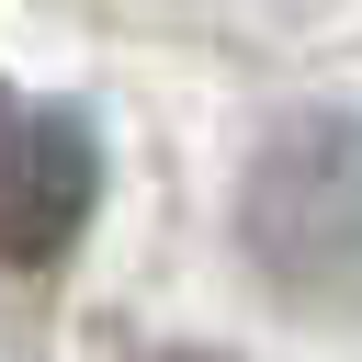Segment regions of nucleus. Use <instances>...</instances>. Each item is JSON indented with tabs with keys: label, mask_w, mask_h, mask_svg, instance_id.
<instances>
[{
	"label": "nucleus",
	"mask_w": 362,
	"mask_h": 362,
	"mask_svg": "<svg viewBox=\"0 0 362 362\" xmlns=\"http://www.w3.org/2000/svg\"><path fill=\"white\" fill-rule=\"evenodd\" d=\"M249 249L294 305L362 294V124L305 113L272 136V158L249 170Z\"/></svg>",
	"instance_id": "nucleus-1"
},
{
	"label": "nucleus",
	"mask_w": 362,
	"mask_h": 362,
	"mask_svg": "<svg viewBox=\"0 0 362 362\" xmlns=\"http://www.w3.org/2000/svg\"><path fill=\"white\" fill-rule=\"evenodd\" d=\"M170 362H204V351H170Z\"/></svg>",
	"instance_id": "nucleus-3"
},
{
	"label": "nucleus",
	"mask_w": 362,
	"mask_h": 362,
	"mask_svg": "<svg viewBox=\"0 0 362 362\" xmlns=\"http://www.w3.org/2000/svg\"><path fill=\"white\" fill-rule=\"evenodd\" d=\"M102 204V136L68 102L0 90V272H57Z\"/></svg>",
	"instance_id": "nucleus-2"
}]
</instances>
